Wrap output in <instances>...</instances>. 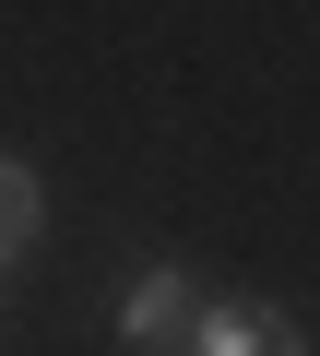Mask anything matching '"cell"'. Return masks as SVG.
<instances>
[{
    "label": "cell",
    "mask_w": 320,
    "mask_h": 356,
    "mask_svg": "<svg viewBox=\"0 0 320 356\" xmlns=\"http://www.w3.org/2000/svg\"><path fill=\"white\" fill-rule=\"evenodd\" d=\"M190 356H308V332L261 297H202L190 309Z\"/></svg>",
    "instance_id": "1"
},
{
    "label": "cell",
    "mask_w": 320,
    "mask_h": 356,
    "mask_svg": "<svg viewBox=\"0 0 320 356\" xmlns=\"http://www.w3.org/2000/svg\"><path fill=\"white\" fill-rule=\"evenodd\" d=\"M190 309H202V285H190V261H142V273L119 285V309H107V321H119V344H154V332H178Z\"/></svg>",
    "instance_id": "2"
},
{
    "label": "cell",
    "mask_w": 320,
    "mask_h": 356,
    "mask_svg": "<svg viewBox=\"0 0 320 356\" xmlns=\"http://www.w3.org/2000/svg\"><path fill=\"white\" fill-rule=\"evenodd\" d=\"M36 238H48V178H36L24 154H0V273H12Z\"/></svg>",
    "instance_id": "3"
}]
</instances>
